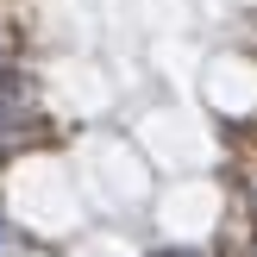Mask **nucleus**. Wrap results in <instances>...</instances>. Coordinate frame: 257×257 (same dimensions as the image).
Returning a JSON list of instances; mask_svg holds the SVG:
<instances>
[{
	"label": "nucleus",
	"mask_w": 257,
	"mask_h": 257,
	"mask_svg": "<svg viewBox=\"0 0 257 257\" xmlns=\"http://www.w3.org/2000/svg\"><path fill=\"white\" fill-rule=\"evenodd\" d=\"M0 251H13V226L7 220H0Z\"/></svg>",
	"instance_id": "f257e3e1"
}]
</instances>
